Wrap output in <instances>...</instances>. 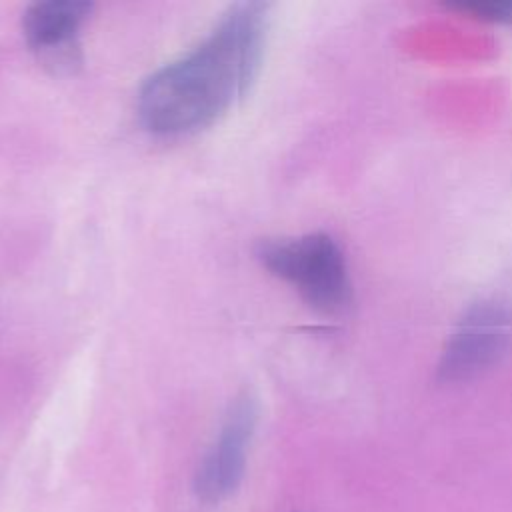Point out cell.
<instances>
[{
  "label": "cell",
  "instance_id": "7a4b0ae2",
  "mask_svg": "<svg viewBox=\"0 0 512 512\" xmlns=\"http://www.w3.org/2000/svg\"><path fill=\"white\" fill-rule=\"evenodd\" d=\"M260 264L292 284L318 312L338 314L352 300V284L338 242L324 234L262 240L256 246Z\"/></svg>",
  "mask_w": 512,
  "mask_h": 512
},
{
  "label": "cell",
  "instance_id": "8992f818",
  "mask_svg": "<svg viewBox=\"0 0 512 512\" xmlns=\"http://www.w3.org/2000/svg\"><path fill=\"white\" fill-rule=\"evenodd\" d=\"M452 6L488 22L512 24V0H458Z\"/></svg>",
  "mask_w": 512,
  "mask_h": 512
},
{
  "label": "cell",
  "instance_id": "3957f363",
  "mask_svg": "<svg viewBox=\"0 0 512 512\" xmlns=\"http://www.w3.org/2000/svg\"><path fill=\"white\" fill-rule=\"evenodd\" d=\"M512 312L498 300L472 304L452 330L438 362L442 382L468 380L494 366L510 348Z\"/></svg>",
  "mask_w": 512,
  "mask_h": 512
},
{
  "label": "cell",
  "instance_id": "5b68a950",
  "mask_svg": "<svg viewBox=\"0 0 512 512\" xmlns=\"http://www.w3.org/2000/svg\"><path fill=\"white\" fill-rule=\"evenodd\" d=\"M92 12L84 0H44L26 8L22 30L28 46L44 60L72 62L78 36Z\"/></svg>",
  "mask_w": 512,
  "mask_h": 512
},
{
  "label": "cell",
  "instance_id": "6da1fadb",
  "mask_svg": "<svg viewBox=\"0 0 512 512\" xmlns=\"http://www.w3.org/2000/svg\"><path fill=\"white\" fill-rule=\"evenodd\" d=\"M268 36V4L226 10L202 42L150 74L138 116L156 136H186L218 122L258 78Z\"/></svg>",
  "mask_w": 512,
  "mask_h": 512
},
{
  "label": "cell",
  "instance_id": "277c9868",
  "mask_svg": "<svg viewBox=\"0 0 512 512\" xmlns=\"http://www.w3.org/2000/svg\"><path fill=\"white\" fill-rule=\"evenodd\" d=\"M256 414V402L248 394L236 398L228 408L218 438L198 468L196 490L204 500L220 502L240 484L248 444L256 426Z\"/></svg>",
  "mask_w": 512,
  "mask_h": 512
}]
</instances>
